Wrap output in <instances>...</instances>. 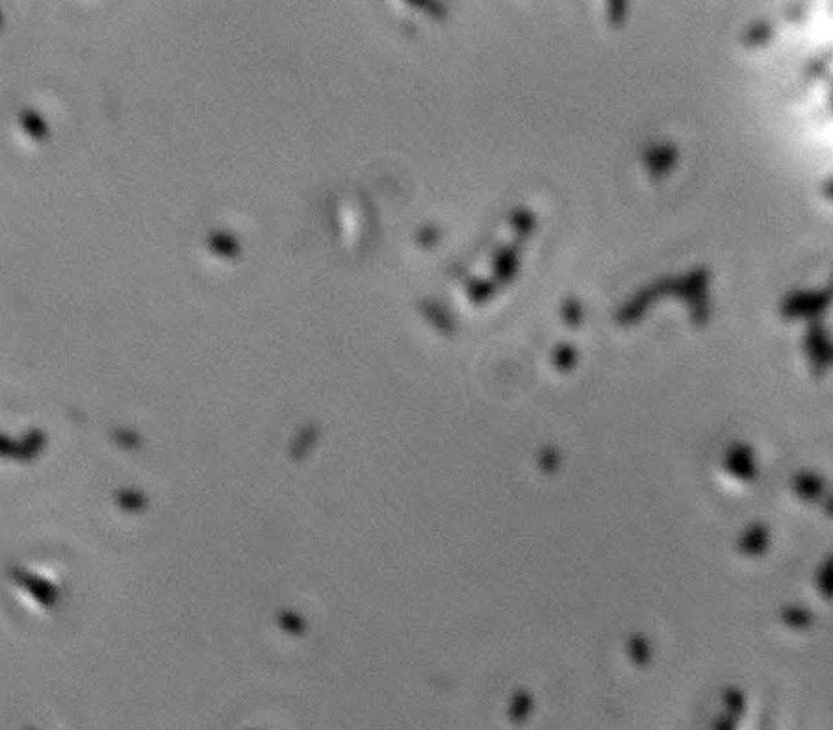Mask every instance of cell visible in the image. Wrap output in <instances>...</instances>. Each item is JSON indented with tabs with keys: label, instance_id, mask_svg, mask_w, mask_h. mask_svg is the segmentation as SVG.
<instances>
[{
	"label": "cell",
	"instance_id": "cell-1",
	"mask_svg": "<svg viewBox=\"0 0 833 730\" xmlns=\"http://www.w3.org/2000/svg\"><path fill=\"white\" fill-rule=\"evenodd\" d=\"M828 303V293H796L784 304L785 317H809L817 315Z\"/></svg>",
	"mask_w": 833,
	"mask_h": 730
},
{
	"label": "cell",
	"instance_id": "cell-2",
	"mask_svg": "<svg viewBox=\"0 0 833 730\" xmlns=\"http://www.w3.org/2000/svg\"><path fill=\"white\" fill-rule=\"evenodd\" d=\"M673 159H676V150H673L672 147H669V145H663V147H657V149H654L649 152L648 165L655 176H661V174L666 173V171L670 169V165L673 164Z\"/></svg>",
	"mask_w": 833,
	"mask_h": 730
},
{
	"label": "cell",
	"instance_id": "cell-3",
	"mask_svg": "<svg viewBox=\"0 0 833 730\" xmlns=\"http://www.w3.org/2000/svg\"><path fill=\"white\" fill-rule=\"evenodd\" d=\"M20 123H23V128L26 130V134L32 135L34 140L45 141L49 138V126H47L45 119L40 114L26 109L20 115Z\"/></svg>",
	"mask_w": 833,
	"mask_h": 730
},
{
	"label": "cell",
	"instance_id": "cell-4",
	"mask_svg": "<svg viewBox=\"0 0 833 730\" xmlns=\"http://www.w3.org/2000/svg\"><path fill=\"white\" fill-rule=\"evenodd\" d=\"M564 319L568 321L570 324H575L579 323V319H581V306H579V303H575V300H568V303L564 304Z\"/></svg>",
	"mask_w": 833,
	"mask_h": 730
},
{
	"label": "cell",
	"instance_id": "cell-5",
	"mask_svg": "<svg viewBox=\"0 0 833 730\" xmlns=\"http://www.w3.org/2000/svg\"><path fill=\"white\" fill-rule=\"evenodd\" d=\"M769 35H770V28L765 25V23H761V25L753 26V30L748 34V41L750 43H753V45H755V43L759 45V43H763L765 39H769Z\"/></svg>",
	"mask_w": 833,
	"mask_h": 730
},
{
	"label": "cell",
	"instance_id": "cell-6",
	"mask_svg": "<svg viewBox=\"0 0 833 730\" xmlns=\"http://www.w3.org/2000/svg\"><path fill=\"white\" fill-rule=\"evenodd\" d=\"M0 28H2V13H0Z\"/></svg>",
	"mask_w": 833,
	"mask_h": 730
}]
</instances>
